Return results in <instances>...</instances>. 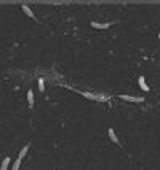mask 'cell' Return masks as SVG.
<instances>
[{
	"label": "cell",
	"mask_w": 160,
	"mask_h": 170,
	"mask_svg": "<svg viewBox=\"0 0 160 170\" xmlns=\"http://www.w3.org/2000/svg\"><path fill=\"white\" fill-rule=\"evenodd\" d=\"M108 134H109V138L114 141V143H118V138H117V135H115V131H114V129H109V132H108Z\"/></svg>",
	"instance_id": "obj_9"
},
{
	"label": "cell",
	"mask_w": 160,
	"mask_h": 170,
	"mask_svg": "<svg viewBox=\"0 0 160 170\" xmlns=\"http://www.w3.org/2000/svg\"><path fill=\"white\" fill-rule=\"evenodd\" d=\"M10 162H11V159H10L8 156H7V158L2 161V165H0V170H8V167H10Z\"/></svg>",
	"instance_id": "obj_8"
},
{
	"label": "cell",
	"mask_w": 160,
	"mask_h": 170,
	"mask_svg": "<svg viewBox=\"0 0 160 170\" xmlns=\"http://www.w3.org/2000/svg\"><path fill=\"white\" fill-rule=\"evenodd\" d=\"M80 95H83L85 99H88V100H104V97L101 95H96V94H91V92H87V91H77Z\"/></svg>",
	"instance_id": "obj_1"
},
{
	"label": "cell",
	"mask_w": 160,
	"mask_h": 170,
	"mask_svg": "<svg viewBox=\"0 0 160 170\" xmlns=\"http://www.w3.org/2000/svg\"><path fill=\"white\" fill-rule=\"evenodd\" d=\"M28 103H29V108L34 107V92H32V89L28 91Z\"/></svg>",
	"instance_id": "obj_7"
},
{
	"label": "cell",
	"mask_w": 160,
	"mask_h": 170,
	"mask_svg": "<svg viewBox=\"0 0 160 170\" xmlns=\"http://www.w3.org/2000/svg\"><path fill=\"white\" fill-rule=\"evenodd\" d=\"M91 27H93V29H99V30H104V29H109V27H111V24L109 22H95V21H93L91 22Z\"/></svg>",
	"instance_id": "obj_3"
},
{
	"label": "cell",
	"mask_w": 160,
	"mask_h": 170,
	"mask_svg": "<svg viewBox=\"0 0 160 170\" xmlns=\"http://www.w3.org/2000/svg\"><path fill=\"white\" fill-rule=\"evenodd\" d=\"M158 38H160V32H158Z\"/></svg>",
	"instance_id": "obj_12"
},
{
	"label": "cell",
	"mask_w": 160,
	"mask_h": 170,
	"mask_svg": "<svg viewBox=\"0 0 160 170\" xmlns=\"http://www.w3.org/2000/svg\"><path fill=\"white\" fill-rule=\"evenodd\" d=\"M138 84H139V89H142L144 92H149V86H148V83H146V78L144 76H139Z\"/></svg>",
	"instance_id": "obj_4"
},
{
	"label": "cell",
	"mask_w": 160,
	"mask_h": 170,
	"mask_svg": "<svg viewBox=\"0 0 160 170\" xmlns=\"http://www.w3.org/2000/svg\"><path fill=\"white\" fill-rule=\"evenodd\" d=\"M28 151H29V145L22 146V148H21V151H19V154H18V159H19V161H22V159L26 158V154H28Z\"/></svg>",
	"instance_id": "obj_5"
},
{
	"label": "cell",
	"mask_w": 160,
	"mask_h": 170,
	"mask_svg": "<svg viewBox=\"0 0 160 170\" xmlns=\"http://www.w3.org/2000/svg\"><path fill=\"white\" fill-rule=\"evenodd\" d=\"M19 165H21V161H19V159H16V161H15V164H13V167H11V170H19Z\"/></svg>",
	"instance_id": "obj_11"
},
{
	"label": "cell",
	"mask_w": 160,
	"mask_h": 170,
	"mask_svg": "<svg viewBox=\"0 0 160 170\" xmlns=\"http://www.w3.org/2000/svg\"><path fill=\"white\" fill-rule=\"evenodd\" d=\"M120 100H127V102H144V97H133V95H118Z\"/></svg>",
	"instance_id": "obj_2"
},
{
	"label": "cell",
	"mask_w": 160,
	"mask_h": 170,
	"mask_svg": "<svg viewBox=\"0 0 160 170\" xmlns=\"http://www.w3.org/2000/svg\"><path fill=\"white\" fill-rule=\"evenodd\" d=\"M38 91L40 92L45 91V81H43V78H38Z\"/></svg>",
	"instance_id": "obj_10"
},
{
	"label": "cell",
	"mask_w": 160,
	"mask_h": 170,
	"mask_svg": "<svg viewBox=\"0 0 160 170\" xmlns=\"http://www.w3.org/2000/svg\"><path fill=\"white\" fill-rule=\"evenodd\" d=\"M21 8H22V11H24V13H26V15H28L29 18H32V19H35V15H34V11H32V10H31V8L28 7V5H22Z\"/></svg>",
	"instance_id": "obj_6"
}]
</instances>
